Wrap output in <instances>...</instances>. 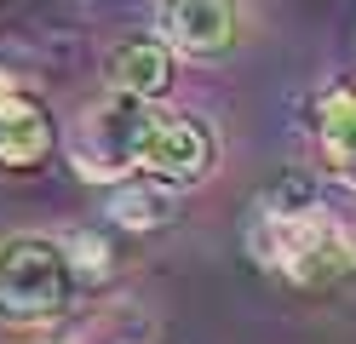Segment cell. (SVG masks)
Segmentation results:
<instances>
[{
  "label": "cell",
  "instance_id": "cell-5",
  "mask_svg": "<svg viewBox=\"0 0 356 344\" xmlns=\"http://www.w3.org/2000/svg\"><path fill=\"white\" fill-rule=\"evenodd\" d=\"M155 23L172 58H218L241 40V0H161Z\"/></svg>",
  "mask_w": 356,
  "mask_h": 344
},
{
  "label": "cell",
  "instance_id": "cell-1",
  "mask_svg": "<svg viewBox=\"0 0 356 344\" xmlns=\"http://www.w3.org/2000/svg\"><path fill=\"white\" fill-rule=\"evenodd\" d=\"M81 275L70 264V247L52 236H12L0 241V321L40 327L75 304Z\"/></svg>",
  "mask_w": 356,
  "mask_h": 344
},
{
  "label": "cell",
  "instance_id": "cell-8",
  "mask_svg": "<svg viewBox=\"0 0 356 344\" xmlns=\"http://www.w3.org/2000/svg\"><path fill=\"white\" fill-rule=\"evenodd\" d=\"M109 218L121 229H167L178 218V183L132 167L127 178L109 183Z\"/></svg>",
  "mask_w": 356,
  "mask_h": 344
},
{
  "label": "cell",
  "instance_id": "cell-3",
  "mask_svg": "<svg viewBox=\"0 0 356 344\" xmlns=\"http://www.w3.org/2000/svg\"><path fill=\"white\" fill-rule=\"evenodd\" d=\"M155 109L149 98H132V92H109V98L86 104L81 121L70 126V161L86 183H115L138 167L144 155V138L155 126Z\"/></svg>",
  "mask_w": 356,
  "mask_h": 344
},
{
  "label": "cell",
  "instance_id": "cell-6",
  "mask_svg": "<svg viewBox=\"0 0 356 344\" xmlns=\"http://www.w3.org/2000/svg\"><path fill=\"white\" fill-rule=\"evenodd\" d=\"M52 115L35 92L17 86L12 98H0V172H35L52 155Z\"/></svg>",
  "mask_w": 356,
  "mask_h": 344
},
{
  "label": "cell",
  "instance_id": "cell-2",
  "mask_svg": "<svg viewBox=\"0 0 356 344\" xmlns=\"http://www.w3.org/2000/svg\"><path fill=\"white\" fill-rule=\"evenodd\" d=\"M253 252L293 287H333L356 270V247L339 224H327L316 206L310 213H259L253 218Z\"/></svg>",
  "mask_w": 356,
  "mask_h": 344
},
{
  "label": "cell",
  "instance_id": "cell-4",
  "mask_svg": "<svg viewBox=\"0 0 356 344\" xmlns=\"http://www.w3.org/2000/svg\"><path fill=\"white\" fill-rule=\"evenodd\" d=\"M138 167L155 172V178H167V183H178V190H190V183L213 178V167H218V138H213L207 121H195V115H155Z\"/></svg>",
  "mask_w": 356,
  "mask_h": 344
},
{
  "label": "cell",
  "instance_id": "cell-7",
  "mask_svg": "<svg viewBox=\"0 0 356 344\" xmlns=\"http://www.w3.org/2000/svg\"><path fill=\"white\" fill-rule=\"evenodd\" d=\"M178 81L172 69V46L161 35H138V40H121L115 58H109V86L115 92H132V98H167Z\"/></svg>",
  "mask_w": 356,
  "mask_h": 344
},
{
  "label": "cell",
  "instance_id": "cell-10",
  "mask_svg": "<svg viewBox=\"0 0 356 344\" xmlns=\"http://www.w3.org/2000/svg\"><path fill=\"white\" fill-rule=\"evenodd\" d=\"M316 206V183L310 178H282V183H270L264 190V201H259V213H310Z\"/></svg>",
  "mask_w": 356,
  "mask_h": 344
},
{
  "label": "cell",
  "instance_id": "cell-9",
  "mask_svg": "<svg viewBox=\"0 0 356 344\" xmlns=\"http://www.w3.org/2000/svg\"><path fill=\"white\" fill-rule=\"evenodd\" d=\"M316 144L333 178L356 183V81H339L316 104Z\"/></svg>",
  "mask_w": 356,
  "mask_h": 344
}]
</instances>
